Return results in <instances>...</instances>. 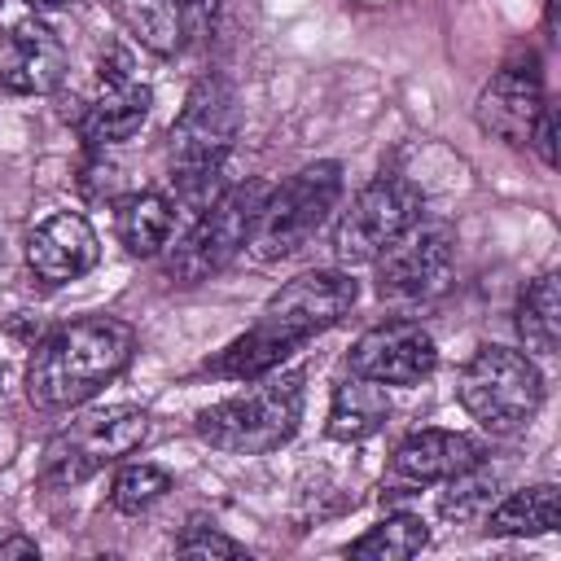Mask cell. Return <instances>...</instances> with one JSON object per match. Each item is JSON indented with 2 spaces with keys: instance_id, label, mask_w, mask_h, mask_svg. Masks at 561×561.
I'll return each mask as SVG.
<instances>
[{
  "instance_id": "obj_13",
  "label": "cell",
  "mask_w": 561,
  "mask_h": 561,
  "mask_svg": "<svg viewBox=\"0 0 561 561\" xmlns=\"http://www.w3.org/2000/svg\"><path fill=\"white\" fill-rule=\"evenodd\" d=\"M96 259H101V241L79 210H57L44 224H35L26 237V267L48 285L88 276Z\"/></svg>"
},
{
  "instance_id": "obj_25",
  "label": "cell",
  "mask_w": 561,
  "mask_h": 561,
  "mask_svg": "<svg viewBox=\"0 0 561 561\" xmlns=\"http://www.w3.org/2000/svg\"><path fill=\"white\" fill-rule=\"evenodd\" d=\"M175 552L180 557H245V548L237 543V539H228L224 530H215V526H188L180 539H175Z\"/></svg>"
},
{
  "instance_id": "obj_21",
  "label": "cell",
  "mask_w": 561,
  "mask_h": 561,
  "mask_svg": "<svg viewBox=\"0 0 561 561\" xmlns=\"http://www.w3.org/2000/svg\"><path fill=\"white\" fill-rule=\"evenodd\" d=\"M430 543V526L421 522V513H390L386 522H377L373 530H364L346 552L364 557V561H408Z\"/></svg>"
},
{
  "instance_id": "obj_9",
  "label": "cell",
  "mask_w": 561,
  "mask_h": 561,
  "mask_svg": "<svg viewBox=\"0 0 561 561\" xmlns=\"http://www.w3.org/2000/svg\"><path fill=\"white\" fill-rule=\"evenodd\" d=\"M377 294L386 302H430L451 285L456 232L443 219H412L377 259Z\"/></svg>"
},
{
  "instance_id": "obj_11",
  "label": "cell",
  "mask_w": 561,
  "mask_h": 561,
  "mask_svg": "<svg viewBox=\"0 0 561 561\" xmlns=\"http://www.w3.org/2000/svg\"><path fill=\"white\" fill-rule=\"evenodd\" d=\"M438 364V346L430 329L416 320H386L355 337L346 368L359 377H373L381 386H421Z\"/></svg>"
},
{
  "instance_id": "obj_6",
  "label": "cell",
  "mask_w": 561,
  "mask_h": 561,
  "mask_svg": "<svg viewBox=\"0 0 561 561\" xmlns=\"http://www.w3.org/2000/svg\"><path fill=\"white\" fill-rule=\"evenodd\" d=\"M337 197H342V167L337 162H311V167L294 171L285 184L267 188L259 219H254V232H250V250L263 263L298 254L324 228Z\"/></svg>"
},
{
  "instance_id": "obj_23",
  "label": "cell",
  "mask_w": 561,
  "mask_h": 561,
  "mask_svg": "<svg viewBox=\"0 0 561 561\" xmlns=\"http://www.w3.org/2000/svg\"><path fill=\"white\" fill-rule=\"evenodd\" d=\"M491 500H495V473L482 469V460H478L473 469L447 478V491L438 495V513L447 522H473L491 508Z\"/></svg>"
},
{
  "instance_id": "obj_24",
  "label": "cell",
  "mask_w": 561,
  "mask_h": 561,
  "mask_svg": "<svg viewBox=\"0 0 561 561\" xmlns=\"http://www.w3.org/2000/svg\"><path fill=\"white\" fill-rule=\"evenodd\" d=\"M171 491V473L162 469V465H123L118 473H114V486H110V504L118 508V513H145V508H153L162 495Z\"/></svg>"
},
{
  "instance_id": "obj_5",
  "label": "cell",
  "mask_w": 561,
  "mask_h": 561,
  "mask_svg": "<svg viewBox=\"0 0 561 561\" xmlns=\"http://www.w3.org/2000/svg\"><path fill=\"white\" fill-rule=\"evenodd\" d=\"M149 434V416L136 403H110L101 412L75 416L70 425H61L39 456V486L48 491H70L79 482H88L96 469H105L110 460L127 456L131 447H140Z\"/></svg>"
},
{
  "instance_id": "obj_10",
  "label": "cell",
  "mask_w": 561,
  "mask_h": 561,
  "mask_svg": "<svg viewBox=\"0 0 561 561\" xmlns=\"http://www.w3.org/2000/svg\"><path fill=\"white\" fill-rule=\"evenodd\" d=\"M412 219H421V188L403 175L368 180L333 228V259L342 267L373 263Z\"/></svg>"
},
{
  "instance_id": "obj_22",
  "label": "cell",
  "mask_w": 561,
  "mask_h": 561,
  "mask_svg": "<svg viewBox=\"0 0 561 561\" xmlns=\"http://www.w3.org/2000/svg\"><path fill=\"white\" fill-rule=\"evenodd\" d=\"M136 26L145 48H153L158 57H175L188 39L184 0H136Z\"/></svg>"
},
{
  "instance_id": "obj_17",
  "label": "cell",
  "mask_w": 561,
  "mask_h": 561,
  "mask_svg": "<svg viewBox=\"0 0 561 561\" xmlns=\"http://www.w3.org/2000/svg\"><path fill=\"white\" fill-rule=\"evenodd\" d=\"M390 416V394L381 381L351 373L329 403V438L337 443H364L368 434H377Z\"/></svg>"
},
{
  "instance_id": "obj_20",
  "label": "cell",
  "mask_w": 561,
  "mask_h": 561,
  "mask_svg": "<svg viewBox=\"0 0 561 561\" xmlns=\"http://www.w3.org/2000/svg\"><path fill=\"white\" fill-rule=\"evenodd\" d=\"M517 337L526 342V351L552 355L561 342V285L557 276H539L530 280V289L517 302Z\"/></svg>"
},
{
  "instance_id": "obj_28",
  "label": "cell",
  "mask_w": 561,
  "mask_h": 561,
  "mask_svg": "<svg viewBox=\"0 0 561 561\" xmlns=\"http://www.w3.org/2000/svg\"><path fill=\"white\" fill-rule=\"evenodd\" d=\"M9 557H22V561H35L39 557V543L26 539V535H0V561Z\"/></svg>"
},
{
  "instance_id": "obj_18",
  "label": "cell",
  "mask_w": 561,
  "mask_h": 561,
  "mask_svg": "<svg viewBox=\"0 0 561 561\" xmlns=\"http://www.w3.org/2000/svg\"><path fill=\"white\" fill-rule=\"evenodd\" d=\"M171 228H175V206H171V197H162L153 188L127 193L114 206V232H118V241H123L127 254H140V259L145 254H158L167 245Z\"/></svg>"
},
{
  "instance_id": "obj_14",
  "label": "cell",
  "mask_w": 561,
  "mask_h": 561,
  "mask_svg": "<svg viewBox=\"0 0 561 561\" xmlns=\"http://www.w3.org/2000/svg\"><path fill=\"white\" fill-rule=\"evenodd\" d=\"M543 79H539V70L526 61H513V66H504V70H495L491 75V83L478 92V105H473V114H478V127L482 131H491V136H500V140H508V145H526L530 140V127H535V118L543 114Z\"/></svg>"
},
{
  "instance_id": "obj_15",
  "label": "cell",
  "mask_w": 561,
  "mask_h": 561,
  "mask_svg": "<svg viewBox=\"0 0 561 561\" xmlns=\"http://www.w3.org/2000/svg\"><path fill=\"white\" fill-rule=\"evenodd\" d=\"M482 460V447L460 434V430H416L394 447L390 473L408 486H430V482H447L465 469H473Z\"/></svg>"
},
{
  "instance_id": "obj_29",
  "label": "cell",
  "mask_w": 561,
  "mask_h": 561,
  "mask_svg": "<svg viewBox=\"0 0 561 561\" xmlns=\"http://www.w3.org/2000/svg\"><path fill=\"white\" fill-rule=\"evenodd\" d=\"M31 9H66V4H79V0H26Z\"/></svg>"
},
{
  "instance_id": "obj_16",
  "label": "cell",
  "mask_w": 561,
  "mask_h": 561,
  "mask_svg": "<svg viewBox=\"0 0 561 561\" xmlns=\"http://www.w3.org/2000/svg\"><path fill=\"white\" fill-rule=\"evenodd\" d=\"M149 105H153V92L136 79H123V83H101V96L88 101L79 114H75V127L83 136V145H118V140H131L145 118H149Z\"/></svg>"
},
{
  "instance_id": "obj_27",
  "label": "cell",
  "mask_w": 561,
  "mask_h": 561,
  "mask_svg": "<svg viewBox=\"0 0 561 561\" xmlns=\"http://www.w3.org/2000/svg\"><path fill=\"white\" fill-rule=\"evenodd\" d=\"M224 0H184V18H188V35H206L219 18Z\"/></svg>"
},
{
  "instance_id": "obj_4",
  "label": "cell",
  "mask_w": 561,
  "mask_h": 561,
  "mask_svg": "<svg viewBox=\"0 0 561 561\" xmlns=\"http://www.w3.org/2000/svg\"><path fill=\"white\" fill-rule=\"evenodd\" d=\"M456 394H460V408L486 434L508 438L535 421V412L543 403V377L526 351L486 342L465 359V368L456 377Z\"/></svg>"
},
{
  "instance_id": "obj_19",
  "label": "cell",
  "mask_w": 561,
  "mask_h": 561,
  "mask_svg": "<svg viewBox=\"0 0 561 561\" xmlns=\"http://www.w3.org/2000/svg\"><path fill=\"white\" fill-rule=\"evenodd\" d=\"M561 522V491L552 482H535L513 491L486 513V535L513 539V535H548Z\"/></svg>"
},
{
  "instance_id": "obj_30",
  "label": "cell",
  "mask_w": 561,
  "mask_h": 561,
  "mask_svg": "<svg viewBox=\"0 0 561 561\" xmlns=\"http://www.w3.org/2000/svg\"><path fill=\"white\" fill-rule=\"evenodd\" d=\"M0 4H4V0H0Z\"/></svg>"
},
{
  "instance_id": "obj_2",
  "label": "cell",
  "mask_w": 561,
  "mask_h": 561,
  "mask_svg": "<svg viewBox=\"0 0 561 561\" xmlns=\"http://www.w3.org/2000/svg\"><path fill=\"white\" fill-rule=\"evenodd\" d=\"M136 355V329L114 316H83L53 329L26 364V399L44 412L75 408L110 386Z\"/></svg>"
},
{
  "instance_id": "obj_7",
  "label": "cell",
  "mask_w": 561,
  "mask_h": 561,
  "mask_svg": "<svg viewBox=\"0 0 561 561\" xmlns=\"http://www.w3.org/2000/svg\"><path fill=\"white\" fill-rule=\"evenodd\" d=\"M267 188L272 184H263V180L228 184L202 215H193L184 241L167 259V276L175 285H202L206 276L224 272L250 245V232H254V219H259Z\"/></svg>"
},
{
  "instance_id": "obj_8",
  "label": "cell",
  "mask_w": 561,
  "mask_h": 561,
  "mask_svg": "<svg viewBox=\"0 0 561 561\" xmlns=\"http://www.w3.org/2000/svg\"><path fill=\"white\" fill-rule=\"evenodd\" d=\"M241 127V110H237V92L228 79L219 75H202L188 96L180 118L171 123V180L180 175H224V162L232 153Z\"/></svg>"
},
{
  "instance_id": "obj_1",
  "label": "cell",
  "mask_w": 561,
  "mask_h": 561,
  "mask_svg": "<svg viewBox=\"0 0 561 561\" xmlns=\"http://www.w3.org/2000/svg\"><path fill=\"white\" fill-rule=\"evenodd\" d=\"M359 298V285L346 267H316L294 280H285L259 311V320L228 342L215 359H206L210 377H232V381H254L272 368H280L307 337L333 329L342 316H351Z\"/></svg>"
},
{
  "instance_id": "obj_26",
  "label": "cell",
  "mask_w": 561,
  "mask_h": 561,
  "mask_svg": "<svg viewBox=\"0 0 561 561\" xmlns=\"http://www.w3.org/2000/svg\"><path fill=\"white\" fill-rule=\"evenodd\" d=\"M526 145H535V153L543 158V167H557V110L552 105H543V114L535 118Z\"/></svg>"
},
{
  "instance_id": "obj_12",
  "label": "cell",
  "mask_w": 561,
  "mask_h": 561,
  "mask_svg": "<svg viewBox=\"0 0 561 561\" xmlns=\"http://www.w3.org/2000/svg\"><path fill=\"white\" fill-rule=\"evenodd\" d=\"M66 79V44L39 18L13 22L0 35V88L13 96H48Z\"/></svg>"
},
{
  "instance_id": "obj_3",
  "label": "cell",
  "mask_w": 561,
  "mask_h": 561,
  "mask_svg": "<svg viewBox=\"0 0 561 561\" xmlns=\"http://www.w3.org/2000/svg\"><path fill=\"white\" fill-rule=\"evenodd\" d=\"M307 377L298 368H272L250 390L197 412V438L228 456H267L285 447L302 421Z\"/></svg>"
}]
</instances>
